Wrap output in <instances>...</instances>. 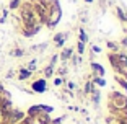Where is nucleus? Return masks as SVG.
<instances>
[{"label":"nucleus","instance_id":"nucleus-1","mask_svg":"<svg viewBox=\"0 0 127 124\" xmlns=\"http://www.w3.org/2000/svg\"><path fill=\"white\" fill-rule=\"evenodd\" d=\"M21 18H23V23H25V26H26V28L36 26V15H34V11L31 10L30 7H23Z\"/></svg>","mask_w":127,"mask_h":124},{"label":"nucleus","instance_id":"nucleus-2","mask_svg":"<svg viewBox=\"0 0 127 124\" xmlns=\"http://www.w3.org/2000/svg\"><path fill=\"white\" fill-rule=\"evenodd\" d=\"M33 90L36 91V93H42V91H46V88H47V86H46V80H36V82L33 83Z\"/></svg>","mask_w":127,"mask_h":124},{"label":"nucleus","instance_id":"nucleus-3","mask_svg":"<svg viewBox=\"0 0 127 124\" xmlns=\"http://www.w3.org/2000/svg\"><path fill=\"white\" fill-rule=\"evenodd\" d=\"M30 75H31V72L28 70V69H21V70H20V75H18V79H20V80H26Z\"/></svg>","mask_w":127,"mask_h":124},{"label":"nucleus","instance_id":"nucleus-4","mask_svg":"<svg viewBox=\"0 0 127 124\" xmlns=\"http://www.w3.org/2000/svg\"><path fill=\"white\" fill-rule=\"evenodd\" d=\"M64 41H65V36H64V34H57V36H56V42H57V46H62V44H64Z\"/></svg>","mask_w":127,"mask_h":124},{"label":"nucleus","instance_id":"nucleus-5","mask_svg":"<svg viewBox=\"0 0 127 124\" xmlns=\"http://www.w3.org/2000/svg\"><path fill=\"white\" fill-rule=\"evenodd\" d=\"M20 2H21V0H11V2H10V8H11V10H13V8H18Z\"/></svg>","mask_w":127,"mask_h":124},{"label":"nucleus","instance_id":"nucleus-6","mask_svg":"<svg viewBox=\"0 0 127 124\" xmlns=\"http://www.w3.org/2000/svg\"><path fill=\"white\" fill-rule=\"evenodd\" d=\"M23 54H25V52H23L21 49H16V51H11V56H16V57H21Z\"/></svg>","mask_w":127,"mask_h":124},{"label":"nucleus","instance_id":"nucleus-7","mask_svg":"<svg viewBox=\"0 0 127 124\" xmlns=\"http://www.w3.org/2000/svg\"><path fill=\"white\" fill-rule=\"evenodd\" d=\"M70 54H72V49H65V51L62 52V59H67Z\"/></svg>","mask_w":127,"mask_h":124},{"label":"nucleus","instance_id":"nucleus-8","mask_svg":"<svg viewBox=\"0 0 127 124\" xmlns=\"http://www.w3.org/2000/svg\"><path fill=\"white\" fill-rule=\"evenodd\" d=\"M93 69H95V70H98V72L101 74V75L104 74V70H103V67H101V65H98V64H93Z\"/></svg>","mask_w":127,"mask_h":124},{"label":"nucleus","instance_id":"nucleus-9","mask_svg":"<svg viewBox=\"0 0 127 124\" xmlns=\"http://www.w3.org/2000/svg\"><path fill=\"white\" fill-rule=\"evenodd\" d=\"M86 39H88V38H86V34L83 33V31H80V42H86Z\"/></svg>","mask_w":127,"mask_h":124},{"label":"nucleus","instance_id":"nucleus-10","mask_svg":"<svg viewBox=\"0 0 127 124\" xmlns=\"http://www.w3.org/2000/svg\"><path fill=\"white\" fill-rule=\"evenodd\" d=\"M46 77H49V75H52V64H51V65H49V67L47 69H46Z\"/></svg>","mask_w":127,"mask_h":124},{"label":"nucleus","instance_id":"nucleus-11","mask_svg":"<svg viewBox=\"0 0 127 124\" xmlns=\"http://www.w3.org/2000/svg\"><path fill=\"white\" fill-rule=\"evenodd\" d=\"M39 119H41V124H49V118L47 116H39Z\"/></svg>","mask_w":127,"mask_h":124},{"label":"nucleus","instance_id":"nucleus-12","mask_svg":"<svg viewBox=\"0 0 127 124\" xmlns=\"http://www.w3.org/2000/svg\"><path fill=\"white\" fill-rule=\"evenodd\" d=\"M78 52H80V54L83 52V42H80V44H78Z\"/></svg>","mask_w":127,"mask_h":124},{"label":"nucleus","instance_id":"nucleus-13","mask_svg":"<svg viewBox=\"0 0 127 124\" xmlns=\"http://www.w3.org/2000/svg\"><path fill=\"white\" fill-rule=\"evenodd\" d=\"M96 83H99V85L103 86V85H104V80H101V79H96Z\"/></svg>","mask_w":127,"mask_h":124},{"label":"nucleus","instance_id":"nucleus-14","mask_svg":"<svg viewBox=\"0 0 127 124\" xmlns=\"http://www.w3.org/2000/svg\"><path fill=\"white\" fill-rule=\"evenodd\" d=\"M21 124H31V121H30V119H25V121H23Z\"/></svg>","mask_w":127,"mask_h":124}]
</instances>
